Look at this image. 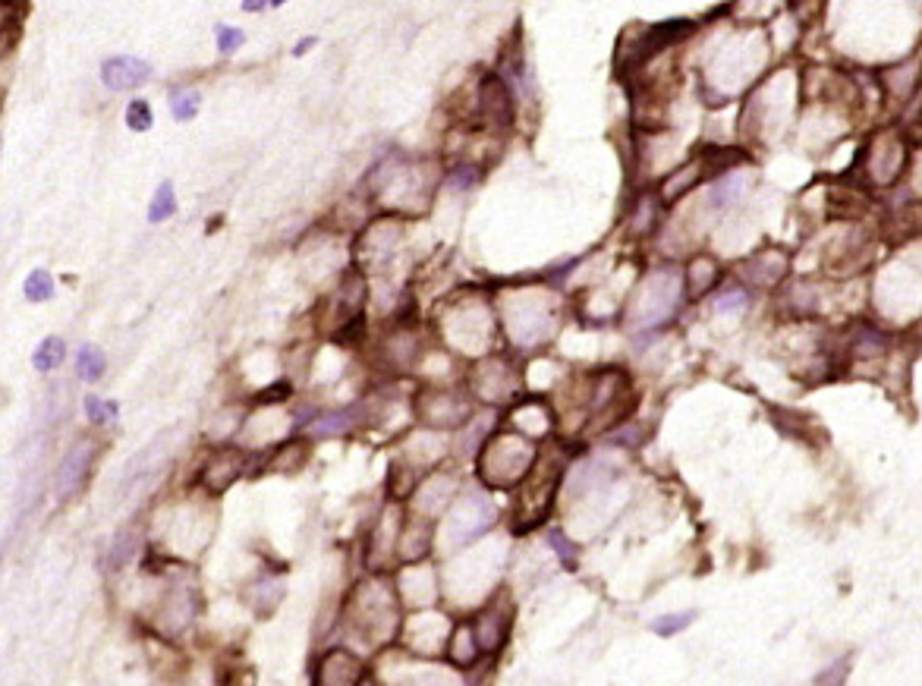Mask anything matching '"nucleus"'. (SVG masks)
Here are the masks:
<instances>
[{
    "mask_svg": "<svg viewBox=\"0 0 922 686\" xmlns=\"http://www.w3.org/2000/svg\"><path fill=\"white\" fill-rule=\"evenodd\" d=\"M95 460H98V444L92 438H76L70 444V450L63 454V460L57 466V479H54L60 501L79 495V491L85 488V482H89L92 469H95Z\"/></svg>",
    "mask_w": 922,
    "mask_h": 686,
    "instance_id": "obj_1",
    "label": "nucleus"
},
{
    "mask_svg": "<svg viewBox=\"0 0 922 686\" xmlns=\"http://www.w3.org/2000/svg\"><path fill=\"white\" fill-rule=\"evenodd\" d=\"M249 457L240 447H218L211 450L208 460L199 469V488H205L208 495H221L233 482H237L246 473Z\"/></svg>",
    "mask_w": 922,
    "mask_h": 686,
    "instance_id": "obj_2",
    "label": "nucleus"
},
{
    "mask_svg": "<svg viewBox=\"0 0 922 686\" xmlns=\"http://www.w3.org/2000/svg\"><path fill=\"white\" fill-rule=\"evenodd\" d=\"M152 79V67L139 57H111L101 63V82L111 92H123V89H139L142 82Z\"/></svg>",
    "mask_w": 922,
    "mask_h": 686,
    "instance_id": "obj_3",
    "label": "nucleus"
},
{
    "mask_svg": "<svg viewBox=\"0 0 922 686\" xmlns=\"http://www.w3.org/2000/svg\"><path fill=\"white\" fill-rule=\"evenodd\" d=\"M479 114L498 126L513 120V98H510L507 82H501L498 76H488L479 85Z\"/></svg>",
    "mask_w": 922,
    "mask_h": 686,
    "instance_id": "obj_4",
    "label": "nucleus"
},
{
    "mask_svg": "<svg viewBox=\"0 0 922 686\" xmlns=\"http://www.w3.org/2000/svg\"><path fill=\"white\" fill-rule=\"evenodd\" d=\"M359 677H362L359 661L343 649L328 652L325 661H321V668H318L321 686H359Z\"/></svg>",
    "mask_w": 922,
    "mask_h": 686,
    "instance_id": "obj_5",
    "label": "nucleus"
},
{
    "mask_svg": "<svg viewBox=\"0 0 922 686\" xmlns=\"http://www.w3.org/2000/svg\"><path fill=\"white\" fill-rule=\"evenodd\" d=\"M73 372L82 384H98L107 372V356L101 347L95 343H82L76 350V362H73Z\"/></svg>",
    "mask_w": 922,
    "mask_h": 686,
    "instance_id": "obj_6",
    "label": "nucleus"
},
{
    "mask_svg": "<svg viewBox=\"0 0 922 686\" xmlns=\"http://www.w3.org/2000/svg\"><path fill=\"white\" fill-rule=\"evenodd\" d=\"M353 410H334V413H318L312 422H306V435L309 438H337V435H347L356 416H350Z\"/></svg>",
    "mask_w": 922,
    "mask_h": 686,
    "instance_id": "obj_7",
    "label": "nucleus"
},
{
    "mask_svg": "<svg viewBox=\"0 0 922 686\" xmlns=\"http://www.w3.org/2000/svg\"><path fill=\"white\" fill-rule=\"evenodd\" d=\"M63 359H67V343H63V337H45L32 353V366L41 375H51L63 366Z\"/></svg>",
    "mask_w": 922,
    "mask_h": 686,
    "instance_id": "obj_8",
    "label": "nucleus"
},
{
    "mask_svg": "<svg viewBox=\"0 0 922 686\" xmlns=\"http://www.w3.org/2000/svg\"><path fill=\"white\" fill-rule=\"evenodd\" d=\"M82 413H85V419H89V425H95V428H111V425L117 422V416H120V406H117V400H111V397L89 394V397L82 400Z\"/></svg>",
    "mask_w": 922,
    "mask_h": 686,
    "instance_id": "obj_9",
    "label": "nucleus"
},
{
    "mask_svg": "<svg viewBox=\"0 0 922 686\" xmlns=\"http://www.w3.org/2000/svg\"><path fill=\"white\" fill-rule=\"evenodd\" d=\"M139 545H142V532L139 529H120L117 532V539H114V545H111V567L114 570H120V567H126V564H133L136 561V554H139Z\"/></svg>",
    "mask_w": 922,
    "mask_h": 686,
    "instance_id": "obj_10",
    "label": "nucleus"
},
{
    "mask_svg": "<svg viewBox=\"0 0 922 686\" xmlns=\"http://www.w3.org/2000/svg\"><path fill=\"white\" fill-rule=\"evenodd\" d=\"M784 271H787V255L784 252H768V255H759V259H753V265H749V281L775 284Z\"/></svg>",
    "mask_w": 922,
    "mask_h": 686,
    "instance_id": "obj_11",
    "label": "nucleus"
},
{
    "mask_svg": "<svg viewBox=\"0 0 922 686\" xmlns=\"http://www.w3.org/2000/svg\"><path fill=\"white\" fill-rule=\"evenodd\" d=\"M174 211H177L174 186H170V183H161V186H158V192L152 196V202H148V221H152V224H161V221H167Z\"/></svg>",
    "mask_w": 922,
    "mask_h": 686,
    "instance_id": "obj_12",
    "label": "nucleus"
},
{
    "mask_svg": "<svg viewBox=\"0 0 922 686\" xmlns=\"http://www.w3.org/2000/svg\"><path fill=\"white\" fill-rule=\"evenodd\" d=\"M303 460H306V447L299 444V441H284L271 454L268 463H271V469H277V473H287V469H296Z\"/></svg>",
    "mask_w": 922,
    "mask_h": 686,
    "instance_id": "obj_13",
    "label": "nucleus"
},
{
    "mask_svg": "<svg viewBox=\"0 0 922 686\" xmlns=\"http://www.w3.org/2000/svg\"><path fill=\"white\" fill-rule=\"evenodd\" d=\"M23 293H26L29 303H48V299L54 296V277L48 271H32L23 284Z\"/></svg>",
    "mask_w": 922,
    "mask_h": 686,
    "instance_id": "obj_14",
    "label": "nucleus"
},
{
    "mask_svg": "<svg viewBox=\"0 0 922 686\" xmlns=\"http://www.w3.org/2000/svg\"><path fill=\"white\" fill-rule=\"evenodd\" d=\"M743 161H749V158L743 152H734V148H705L702 174H705V167H709V170H731V167H737Z\"/></svg>",
    "mask_w": 922,
    "mask_h": 686,
    "instance_id": "obj_15",
    "label": "nucleus"
},
{
    "mask_svg": "<svg viewBox=\"0 0 922 686\" xmlns=\"http://www.w3.org/2000/svg\"><path fill=\"white\" fill-rule=\"evenodd\" d=\"M199 104H202V98L192 89H177L174 95H170V111H174L177 120H192L199 111Z\"/></svg>",
    "mask_w": 922,
    "mask_h": 686,
    "instance_id": "obj_16",
    "label": "nucleus"
},
{
    "mask_svg": "<svg viewBox=\"0 0 922 686\" xmlns=\"http://www.w3.org/2000/svg\"><path fill=\"white\" fill-rule=\"evenodd\" d=\"M152 123H155V117H152V104L148 101H133L130 107H126V130L148 133L152 130Z\"/></svg>",
    "mask_w": 922,
    "mask_h": 686,
    "instance_id": "obj_17",
    "label": "nucleus"
},
{
    "mask_svg": "<svg viewBox=\"0 0 922 686\" xmlns=\"http://www.w3.org/2000/svg\"><path fill=\"white\" fill-rule=\"evenodd\" d=\"M702 177V164H686L683 174H674L668 183H664V199H677L680 192L690 189V183H696Z\"/></svg>",
    "mask_w": 922,
    "mask_h": 686,
    "instance_id": "obj_18",
    "label": "nucleus"
},
{
    "mask_svg": "<svg viewBox=\"0 0 922 686\" xmlns=\"http://www.w3.org/2000/svg\"><path fill=\"white\" fill-rule=\"evenodd\" d=\"M702 281H705V290H709L715 281H718V265L712 259H696L690 265V287L699 293L702 290Z\"/></svg>",
    "mask_w": 922,
    "mask_h": 686,
    "instance_id": "obj_19",
    "label": "nucleus"
},
{
    "mask_svg": "<svg viewBox=\"0 0 922 686\" xmlns=\"http://www.w3.org/2000/svg\"><path fill=\"white\" fill-rule=\"evenodd\" d=\"M243 32L240 29H233V26H221L218 29V48L224 51V54H233V51H240L243 48Z\"/></svg>",
    "mask_w": 922,
    "mask_h": 686,
    "instance_id": "obj_20",
    "label": "nucleus"
},
{
    "mask_svg": "<svg viewBox=\"0 0 922 686\" xmlns=\"http://www.w3.org/2000/svg\"><path fill=\"white\" fill-rule=\"evenodd\" d=\"M693 624V614H677V617H664V620H655L652 624V630L655 633H661V636H671V633H677V630H683V627H690Z\"/></svg>",
    "mask_w": 922,
    "mask_h": 686,
    "instance_id": "obj_21",
    "label": "nucleus"
},
{
    "mask_svg": "<svg viewBox=\"0 0 922 686\" xmlns=\"http://www.w3.org/2000/svg\"><path fill=\"white\" fill-rule=\"evenodd\" d=\"M746 306V293L737 290V293H724L715 299V309H743Z\"/></svg>",
    "mask_w": 922,
    "mask_h": 686,
    "instance_id": "obj_22",
    "label": "nucleus"
},
{
    "mask_svg": "<svg viewBox=\"0 0 922 686\" xmlns=\"http://www.w3.org/2000/svg\"><path fill=\"white\" fill-rule=\"evenodd\" d=\"M551 548H557V551H561V557H564L567 564L573 561V548H570V545L564 542V532H551Z\"/></svg>",
    "mask_w": 922,
    "mask_h": 686,
    "instance_id": "obj_23",
    "label": "nucleus"
},
{
    "mask_svg": "<svg viewBox=\"0 0 922 686\" xmlns=\"http://www.w3.org/2000/svg\"><path fill=\"white\" fill-rule=\"evenodd\" d=\"M312 45H315V41L309 38V41H303V45H296V48H293V54H303V51H309Z\"/></svg>",
    "mask_w": 922,
    "mask_h": 686,
    "instance_id": "obj_24",
    "label": "nucleus"
},
{
    "mask_svg": "<svg viewBox=\"0 0 922 686\" xmlns=\"http://www.w3.org/2000/svg\"><path fill=\"white\" fill-rule=\"evenodd\" d=\"M246 10H265V7H271V4H243Z\"/></svg>",
    "mask_w": 922,
    "mask_h": 686,
    "instance_id": "obj_25",
    "label": "nucleus"
},
{
    "mask_svg": "<svg viewBox=\"0 0 922 686\" xmlns=\"http://www.w3.org/2000/svg\"><path fill=\"white\" fill-rule=\"evenodd\" d=\"M0 23H4V10H0Z\"/></svg>",
    "mask_w": 922,
    "mask_h": 686,
    "instance_id": "obj_26",
    "label": "nucleus"
}]
</instances>
